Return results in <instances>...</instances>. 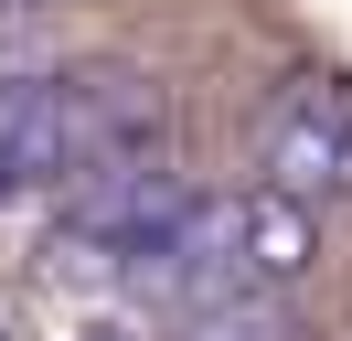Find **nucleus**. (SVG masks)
Here are the masks:
<instances>
[{"mask_svg": "<svg viewBox=\"0 0 352 341\" xmlns=\"http://www.w3.org/2000/svg\"><path fill=\"white\" fill-rule=\"evenodd\" d=\"M182 341H299V331L278 320V298H256V309H214V320H192Z\"/></svg>", "mask_w": 352, "mask_h": 341, "instance_id": "5", "label": "nucleus"}, {"mask_svg": "<svg viewBox=\"0 0 352 341\" xmlns=\"http://www.w3.org/2000/svg\"><path fill=\"white\" fill-rule=\"evenodd\" d=\"M118 149H150V96L129 75H0V203L75 192Z\"/></svg>", "mask_w": 352, "mask_h": 341, "instance_id": "2", "label": "nucleus"}, {"mask_svg": "<svg viewBox=\"0 0 352 341\" xmlns=\"http://www.w3.org/2000/svg\"><path fill=\"white\" fill-rule=\"evenodd\" d=\"M299 267H309V203H278V192H214V203H192V224H182L150 267H129V277H139V298H171V309L214 320V309L278 298Z\"/></svg>", "mask_w": 352, "mask_h": 341, "instance_id": "1", "label": "nucleus"}, {"mask_svg": "<svg viewBox=\"0 0 352 341\" xmlns=\"http://www.w3.org/2000/svg\"><path fill=\"white\" fill-rule=\"evenodd\" d=\"M256 192H278V203H331V192H352V85L342 75H299L267 107Z\"/></svg>", "mask_w": 352, "mask_h": 341, "instance_id": "4", "label": "nucleus"}, {"mask_svg": "<svg viewBox=\"0 0 352 341\" xmlns=\"http://www.w3.org/2000/svg\"><path fill=\"white\" fill-rule=\"evenodd\" d=\"M192 203L203 192L182 182L160 149H118V160H96L86 182L65 192V245L107 256V267H150V256L192 224Z\"/></svg>", "mask_w": 352, "mask_h": 341, "instance_id": "3", "label": "nucleus"}]
</instances>
